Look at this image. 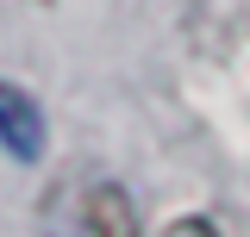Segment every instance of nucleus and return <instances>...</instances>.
<instances>
[{"instance_id": "2", "label": "nucleus", "mask_w": 250, "mask_h": 237, "mask_svg": "<svg viewBox=\"0 0 250 237\" xmlns=\"http://www.w3.org/2000/svg\"><path fill=\"white\" fill-rule=\"evenodd\" d=\"M62 237H138V212L125 200V187H88Z\"/></svg>"}, {"instance_id": "3", "label": "nucleus", "mask_w": 250, "mask_h": 237, "mask_svg": "<svg viewBox=\"0 0 250 237\" xmlns=\"http://www.w3.org/2000/svg\"><path fill=\"white\" fill-rule=\"evenodd\" d=\"M163 237H219V225H213V218H200V212H188V218H175Z\"/></svg>"}, {"instance_id": "1", "label": "nucleus", "mask_w": 250, "mask_h": 237, "mask_svg": "<svg viewBox=\"0 0 250 237\" xmlns=\"http://www.w3.org/2000/svg\"><path fill=\"white\" fill-rule=\"evenodd\" d=\"M44 144H50L44 106H38L25 88L0 81V150H6L13 162H38V156H44Z\"/></svg>"}]
</instances>
